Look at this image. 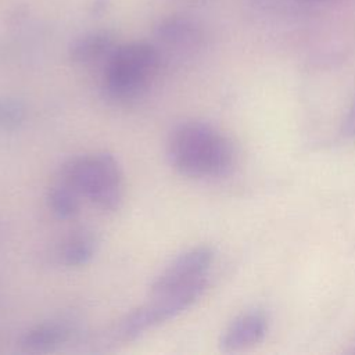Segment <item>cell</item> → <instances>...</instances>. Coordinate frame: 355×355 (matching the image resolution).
I'll return each mask as SVG.
<instances>
[{
	"label": "cell",
	"instance_id": "obj_8",
	"mask_svg": "<svg viewBox=\"0 0 355 355\" xmlns=\"http://www.w3.org/2000/svg\"><path fill=\"white\" fill-rule=\"evenodd\" d=\"M71 330L61 322H42L29 327L19 338V347L25 352L46 354L55 351L68 341Z\"/></svg>",
	"mask_w": 355,
	"mask_h": 355
},
{
	"label": "cell",
	"instance_id": "obj_12",
	"mask_svg": "<svg viewBox=\"0 0 355 355\" xmlns=\"http://www.w3.org/2000/svg\"><path fill=\"white\" fill-rule=\"evenodd\" d=\"M24 104L14 97H0V130L11 132L18 129L25 119Z\"/></svg>",
	"mask_w": 355,
	"mask_h": 355
},
{
	"label": "cell",
	"instance_id": "obj_3",
	"mask_svg": "<svg viewBox=\"0 0 355 355\" xmlns=\"http://www.w3.org/2000/svg\"><path fill=\"white\" fill-rule=\"evenodd\" d=\"M161 57L148 42H133L116 46L104 62L103 89L116 101L139 97L155 78Z\"/></svg>",
	"mask_w": 355,
	"mask_h": 355
},
{
	"label": "cell",
	"instance_id": "obj_14",
	"mask_svg": "<svg viewBox=\"0 0 355 355\" xmlns=\"http://www.w3.org/2000/svg\"><path fill=\"white\" fill-rule=\"evenodd\" d=\"M302 3H318V1H326V0H298Z\"/></svg>",
	"mask_w": 355,
	"mask_h": 355
},
{
	"label": "cell",
	"instance_id": "obj_6",
	"mask_svg": "<svg viewBox=\"0 0 355 355\" xmlns=\"http://www.w3.org/2000/svg\"><path fill=\"white\" fill-rule=\"evenodd\" d=\"M212 262L214 250L208 245H197L183 251L155 276L150 286V297L207 277Z\"/></svg>",
	"mask_w": 355,
	"mask_h": 355
},
{
	"label": "cell",
	"instance_id": "obj_5",
	"mask_svg": "<svg viewBox=\"0 0 355 355\" xmlns=\"http://www.w3.org/2000/svg\"><path fill=\"white\" fill-rule=\"evenodd\" d=\"M153 43L161 57L176 55L186 58L197 54L204 44V32L197 21L186 15H169L162 18L154 29Z\"/></svg>",
	"mask_w": 355,
	"mask_h": 355
},
{
	"label": "cell",
	"instance_id": "obj_2",
	"mask_svg": "<svg viewBox=\"0 0 355 355\" xmlns=\"http://www.w3.org/2000/svg\"><path fill=\"white\" fill-rule=\"evenodd\" d=\"M58 176L103 211H116L122 204L123 175L111 153L73 157L62 164Z\"/></svg>",
	"mask_w": 355,
	"mask_h": 355
},
{
	"label": "cell",
	"instance_id": "obj_9",
	"mask_svg": "<svg viewBox=\"0 0 355 355\" xmlns=\"http://www.w3.org/2000/svg\"><path fill=\"white\" fill-rule=\"evenodd\" d=\"M115 47V39L110 32H87L71 43L69 58L78 65H92L100 61L105 62Z\"/></svg>",
	"mask_w": 355,
	"mask_h": 355
},
{
	"label": "cell",
	"instance_id": "obj_11",
	"mask_svg": "<svg viewBox=\"0 0 355 355\" xmlns=\"http://www.w3.org/2000/svg\"><path fill=\"white\" fill-rule=\"evenodd\" d=\"M82 196L68 182L58 179L47 191V205L58 219H71L79 214Z\"/></svg>",
	"mask_w": 355,
	"mask_h": 355
},
{
	"label": "cell",
	"instance_id": "obj_7",
	"mask_svg": "<svg viewBox=\"0 0 355 355\" xmlns=\"http://www.w3.org/2000/svg\"><path fill=\"white\" fill-rule=\"evenodd\" d=\"M268 319L261 311H248L234 318L220 336L219 345L225 352H236L262 341Z\"/></svg>",
	"mask_w": 355,
	"mask_h": 355
},
{
	"label": "cell",
	"instance_id": "obj_1",
	"mask_svg": "<svg viewBox=\"0 0 355 355\" xmlns=\"http://www.w3.org/2000/svg\"><path fill=\"white\" fill-rule=\"evenodd\" d=\"M166 155L176 172L191 179L225 176L234 164L232 141L219 129L201 121L176 125L168 137Z\"/></svg>",
	"mask_w": 355,
	"mask_h": 355
},
{
	"label": "cell",
	"instance_id": "obj_10",
	"mask_svg": "<svg viewBox=\"0 0 355 355\" xmlns=\"http://www.w3.org/2000/svg\"><path fill=\"white\" fill-rule=\"evenodd\" d=\"M98 239L90 230H79L72 233L62 244L60 257L62 263L71 268L87 265L97 254Z\"/></svg>",
	"mask_w": 355,
	"mask_h": 355
},
{
	"label": "cell",
	"instance_id": "obj_4",
	"mask_svg": "<svg viewBox=\"0 0 355 355\" xmlns=\"http://www.w3.org/2000/svg\"><path fill=\"white\" fill-rule=\"evenodd\" d=\"M207 286L208 277H201L164 294L150 297L148 302L119 319L114 330L115 337L121 341H133L153 327L176 318L201 298Z\"/></svg>",
	"mask_w": 355,
	"mask_h": 355
},
{
	"label": "cell",
	"instance_id": "obj_13",
	"mask_svg": "<svg viewBox=\"0 0 355 355\" xmlns=\"http://www.w3.org/2000/svg\"><path fill=\"white\" fill-rule=\"evenodd\" d=\"M341 132H343L344 136L355 137V100L352 101V104H351V107H349L347 115L344 116Z\"/></svg>",
	"mask_w": 355,
	"mask_h": 355
}]
</instances>
